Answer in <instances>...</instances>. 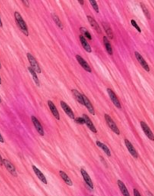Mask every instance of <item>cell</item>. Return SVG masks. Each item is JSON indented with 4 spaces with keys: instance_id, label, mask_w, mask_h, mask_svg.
<instances>
[{
    "instance_id": "obj_1",
    "label": "cell",
    "mask_w": 154,
    "mask_h": 196,
    "mask_svg": "<svg viewBox=\"0 0 154 196\" xmlns=\"http://www.w3.org/2000/svg\"><path fill=\"white\" fill-rule=\"evenodd\" d=\"M14 17L16 20V22L17 25L18 26L21 31L26 36H29V32L27 25L26 24L21 14L18 12L14 13Z\"/></svg>"
},
{
    "instance_id": "obj_2",
    "label": "cell",
    "mask_w": 154,
    "mask_h": 196,
    "mask_svg": "<svg viewBox=\"0 0 154 196\" xmlns=\"http://www.w3.org/2000/svg\"><path fill=\"white\" fill-rule=\"evenodd\" d=\"M104 118H105V120L106 121L107 125L112 130V131L113 132H114L116 134L120 135V131H119L118 127H117L115 123L114 122V121L111 118V117L108 114H105L104 115Z\"/></svg>"
},
{
    "instance_id": "obj_3",
    "label": "cell",
    "mask_w": 154,
    "mask_h": 196,
    "mask_svg": "<svg viewBox=\"0 0 154 196\" xmlns=\"http://www.w3.org/2000/svg\"><path fill=\"white\" fill-rule=\"evenodd\" d=\"M26 56L28 58V60L29 61V63L30 64L31 67L34 70V71L35 72L39 73V74H40L41 72V69L40 68L38 62H37L36 60L35 59V58L33 57V56L32 54H30L29 53H28L26 54Z\"/></svg>"
},
{
    "instance_id": "obj_4",
    "label": "cell",
    "mask_w": 154,
    "mask_h": 196,
    "mask_svg": "<svg viewBox=\"0 0 154 196\" xmlns=\"http://www.w3.org/2000/svg\"><path fill=\"white\" fill-rule=\"evenodd\" d=\"M141 128H142L144 134L148 138V139H150L151 141H154V134H153L152 131L151 130L150 128L148 127V126L146 123L144 122L143 121L141 122Z\"/></svg>"
},
{
    "instance_id": "obj_5",
    "label": "cell",
    "mask_w": 154,
    "mask_h": 196,
    "mask_svg": "<svg viewBox=\"0 0 154 196\" xmlns=\"http://www.w3.org/2000/svg\"><path fill=\"white\" fill-rule=\"evenodd\" d=\"M135 55L136 57V59H137V60L139 62V64L141 65V67L147 72L150 71V67L148 65V64L147 63V62L146 60L144 59V58H143V56H141V55L138 52H135Z\"/></svg>"
},
{
    "instance_id": "obj_6",
    "label": "cell",
    "mask_w": 154,
    "mask_h": 196,
    "mask_svg": "<svg viewBox=\"0 0 154 196\" xmlns=\"http://www.w3.org/2000/svg\"><path fill=\"white\" fill-rule=\"evenodd\" d=\"M3 165L5 166L7 170L14 177L17 176V174L16 171V168L13 164L7 159H3Z\"/></svg>"
},
{
    "instance_id": "obj_7",
    "label": "cell",
    "mask_w": 154,
    "mask_h": 196,
    "mask_svg": "<svg viewBox=\"0 0 154 196\" xmlns=\"http://www.w3.org/2000/svg\"><path fill=\"white\" fill-rule=\"evenodd\" d=\"M107 92L109 95V97L111 98V100H112V103L114 104L115 106L118 109H121V104L120 102L119 101L118 99L117 98L115 92L110 88L107 89Z\"/></svg>"
},
{
    "instance_id": "obj_8",
    "label": "cell",
    "mask_w": 154,
    "mask_h": 196,
    "mask_svg": "<svg viewBox=\"0 0 154 196\" xmlns=\"http://www.w3.org/2000/svg\"><path fill=\"white\" fill-rule=\"evenodd\" d=\"M31 119H32V121L33 123L36 130L39 133V134L41 135V136H44V129H43V127L41 126V123L39 122V120L35 116H31Z\"/></svg>"
},
{
    "instance_id": "obj_9",
    "label": "cell",
    "mask_w": 154,
    "mask_h": 196,
    "mask_svg": "<svg viewBox=\"0 0 154 196\" xmlns=\"http://www.w3.org/2000/svg\"><path fill=\"white\" fill-rule=\"evenodd\" d=\"M60 104H61V106L63 110L66 113V114L70 118H71L72 119H74L75 118L74 113H73V111L72 110V109L70 108V107L64 101H61Z\"/></svg>"
},
{
    "instance_id": "obj_10",
    "label": "cell",
    "mask_w": 154,
    "mask_h": 196,
    "mask_svg": "<svg viewBox=\"0 0 154 196\" xmlns=\"http://www.w3.org/2000/svg\"><path fill=\"white\" fill-rule=\"evenodd\" d=\"M80 172H81V174L85 183L87 184V185L90 187V189H93V182H92L89 174H88V173L86 172L84 169H81Z\"/></svg>"
},
{
    "instance_id": "obj_11",
    "label": "cell",
    "mask_w": 154,
    "mask_h": 196,
    "mask_svg": "<svg viewBox=\"0 0 154 196\" xmlns=\"http://www.w3.org/2000/svg\"><path fill=\"white\" fill-rule=\"evenodd\" d=\"M76 58L77 61L78 62V63L80 64V65L87 71L88 72H91L92 70L91 68L89 65V64L87 63V62L85 61L81 56H80V55H77L76 56Z\"/></svg>"
},
{
    "instance_id": "obj_12",
    "label": "cell",
    "mask_w": 154,
    "mask_h": 196,
    "mask_svg": "<svg viewBox=\"0 0 154 196\" xmlns=\"http://www.w3.org/2000/svg\"><path fill=\"white\" fill-rule=\"evenodd\" d=\"M125 142V145L126 146V147L127 148L128 150H129V153L131 154V155L135 158H137L138 157V154L137 151H136L135 148L133 146V145H132V143L129 141L128 139H125L124 141Z\"/></svg>"
},
{
    "instance_id": "obj_13",
    "label": "cell",
    "mask_w": 154,
    "mask_h": 196,
    "mask_svg": "<svg viewBox=\"0 0 154 196\" xmlns=\"http://www.w3.org/2000/svg\"><path fill=\"white\" fill-rule=\"evenodd\" d=\"M48 106H49V109L51 111L52 113V114L53 115V116H54V118L57 119V120H60V114L58 112V110L57 109H56L55 105L54 104V103L51 101V100H48Z\"/></svg>"
},
{
    "instance_id": "obj_14",
    "label": "cell",
    "mask_w": 154,
    "mask_h": 196,
    "mask_svg": "<svg viewBox=\"0 0 154 196\" xmlns=\"http://www.w3.org/2000/svg\"><path fill=\"white\" fill-rule=\"evenodd\" d=\"M83 117L84 119L85 123L86 124V125L87 126V127L89 128L90 130L91 131H92L93 133H96L97 132L96 129L95 128L94 124H93V123L91 121V120L90 119L89 116L87 115H86V114H83Z\"/></svg>"
},
{
    "instance_id": "obj_15",
    "label": "cell",
    "mask_w": 154,
    "mask_h": 196,
    "mask_svg": "<svg viewBox=\"0 0 154 196\" xmlns=\"http://www.w3.org/2000/svg\"><path fill=\"white\" fill-rule=\"evenodd\" d=\"M87 18L88 20L90 23V25H91V26L98 33H102V30L100 29V27L99 26V24H97V23L94 20V18L93 17H92L90 16H87Z\"/></svg>"
},
{
    "instance_id": "obj_16",
    "label": "cell",
    "mask_w": 154,
    "mask_h": 196,
    "mask_svg": "<svg viewBox=\"0 0 154 196\" xmlns=\"http://www.w3.org/2000/svg\"><path fill=\"white\" fill-rule=\"evenodd\" d=\"M32 168H33V171L35 172V173L36 174V175L39 178V180L41 182H42L44 184H47V183H47V180L45 175L42 174V173L41 172L36 166H35L34 165L32 166Z\"/></svg>"
},
{
    "instance_id": "obj_17",
    "label": "cell",
    "mask_w": 154,
    "mask_h": 196,
    "mask_svg": "<svg viewBox=\"0 0 154 196\" xmlns=\"http://www.w3.org/2000/svg\"><path fill=\"white\" fill-rule=\"evenodd\" d=\"M117 185L123 196H130L129 190L123 181L121 180H117Z\"/></svg>"
},
{
    "instance_id": "obj_18",
    "label": "cell",
    "mask_w": 154,
    "mask_h": 196,
    "mask_svg": "<svg viewBox=\"0 0 154 196\" xmlns=\"http://www.w3.org/2000/svg\"><path fill=\"white\" fill-rule=\"evenodd\" d=\"M83 99H84V105L87 108L88 110L91 114L95 115V110H94L92 104H91L90 100L88 99V98L84 95H83Z\"/></svg>"
},
{
    "instance_id": "obj_19",
    "label": "cell",
    "mask_w": 154,
    "mask_h": 196,
    "mask_svg": "<svg viewBox=\"0 0 154 196\" xmlns=\"http://www.w3.org/2000/svg\"><path fill=\"white\" fill-rule=\"evenodd\" d=\"M102 24L103 28H104V31H105L107 36H108V37L110 39H113V38H114V33H113L112 29L111 28L110 25L108 24V23H105V22H103L102 23Z\"/></svg>"
},
{
    "instance_id": "obj_20",
    "label": "cell",
    "mask_w": 154,
    "mask_h": 196,
    "mask_svg": "<svg viewBox=\"0 0 154 196\" xmlns=\"http://www.w3.org/2000/svg\"><path fill=\"white\" fill-rule=\"evenodd\" d=\"M79 38H80V41L81 44L82 46L83 47L84 49H85L87 52L90 53L92 52V49L90 47V44L87 41L85 38L84 37L83 35H80L79 36Z\"/></svg>"
},
{
    "instance_id": "obj_21",
    "label": "cell",
    "mask_w": 154,
    "mask_h": 196,
    "mask_svg": "<svg viewBox=\"0 0 154 196\" xmlns=\"http://www.w3.org/2000/svg\"><path fill=\"white\" fill-rule=\"evenodd\" d=\"M72 91V93H73V95L74 97L75 98L77 102L80 104H81L82 105H84V99H83V95L75 89H73Z\"/></svg>"
},
{
    "instance_id": "obj_22",
    "label": "cell",
    "mask_w": 154,
    "mask_h": 196,
    "mask_svg": "<svg viewBox=\"0 0 154 196\" xmlns=\"http://www.w3.org/2000/svg\"><path fill=\"white\" fill-rule=\"evenodd\" d=\"M103 41H104V45L105 47V48H106V50H107L108 53L110 55H112L113 54L112 48L111 45L108 39L107 38V37L104 36L103 37Z\"/></svg>"
},
{
    "instance_id": "obj_23",
    "label": "cell",
    "mask_w": 154,
    "mask_h": 196,
    "mask_svg": "<svg viewBox=\"0 0 154 196\" xmlns=\"http://www.w3.org/2000/svg\"><path fill=\"white\" fill-rule=\"evenodd\" d=\"M59 174L61 176V177L62 178V179L65 181V183H66V185H68V186H72L73 185V183L72 181V180L69 178V177L68 176V175L63 171L60 170L59 172Z\"/></svg>"
},
{
    "instance_id": "obj_24",
    "label": "cell",
    "mask_w": 154,
    "mask_h": 196,
    "mask_svg": "<svg viewBox=\"0 0 154 196\" xmlns=\"http://www.w3.org/2000/svg\"><path fill=\"white\" fill-rule=\"evenodd\" d=\"M96 145L97 146L100 148H101L104 152L108 156V157H110L111 156V151L109 150V149L108 148V147H107L105 144L103 143L102 142H100V141H96Z\"/></svg>"
},
{
    "instance_id": "obj_25",
    "label": "cell",
    "mask_w": 154,
    "mask_h": 196,
    "mask_svg": "<svg viewBox=\"0 0 154 196\" xmlns=\"http://www.w3.org/2000/svg\"><path fill=\"white\" fill-rule=\"evenodd\" d=\"M28 70L29 71V72L30 73V74L32 75V77H33V79L34 80V82H35L36 85H37V86H40V82H39V78L36 75V72L34 71V70L31 67H28Z\"/></svg>"
},
{
    "instance_id": "obj_26",
    "label": "cell",
    "mask_w": 154,
    "mask_h": 196,
    "mask_svg": "<svg viewBox=\"0 0 154 196\" xmlns=\"http://www.w3.org/2000/svg\"><path fill=\"white\" fill-rule=\"evenodd\" d=\"M52 18H53V21L55 22L56 24L61 29H63V25L62 24L61 21H60L59 17L55 13H53L52 14Z\"/></svg>"
},
{
    "instance_id": "obj_27",
    "label": "cell",
    "mask_w": 154,
    "mask_h": 196,
    "mask_svg": "<svg viewBox=\"0 0 154 196\" xmlns=\"http://www.w3.org/2000/svg\"><path fill=\"white\" fill-rule=\"evenodd\" d=\"M140 4H141V9H142V11L144 13V15L146 16V18H147L148 20H150L151 19V15H150V13L149 12L148 9L147 8L146 5L143 2H141Z\"/></svg>"
},
{
    "instance_id": "obj_28",
    "label": "cell",
    "mask_w": 154,
    "mask_h": 196,
    "mask_svg": "<svg viewBox=\"0 0 154 196\" xmlns=\"http://www.w3.org/2000/svg\"><path fill=\"white\" fill-rule=\"evenodd\" d=\"M80 31L83 34H84L85 37H87L88 39H89L90 40H92V36H91L90 32L86 29H85L84 28H80Z\"/></svg>"
},
{
    "instance_id": "obj_29",
    "label": "cell",
    "mask_w": 154,
    "mask_h": 196,
    "mask_svg": "<svg viewBox=\"0 0 154 196\" xmlns=\"http://www.w3.org/2000/svg\"><path fill=\"white\" fill-rule=\"evenodd\" d=\"M90 4H91L92 6L93 7L94 11L96 13H99V7L98 5L97 4V2L96 1V0H89Z\"/></svg>"
},
{
    "instance_id": "obj_30",
    "label": "cell",
    "mask_w": 154,
    "mask_h": 196,
    "mask_svg": "<svg viewBox=\"0 0 154 196\" xmlns=\"http://www.w3.org/2000/svg\"><path fill=\"white\" fill-rule=\"evenodd\" d=\"M131 24L139 33H141V29L140 27L137 24L136 22L134 20H131Z\"/></svg>"
},
{
    "instance_id": "obj_31",
    "label": "cell",
    "mask_w": 154,
    "mask_h": 196,
    "mask_svg": "<svg viewBox=\"0 0 154 196\" xmlns=\"http://www.w3.org/2000/svg\"><path fill=\"white\" fill-rule=\"evenodd\" d=\"M75 122L80 124H83L85 123V121L83 117H78L75 119Z\"/></svg>"
},
{
    "instance_id": "obj_32",
    "label": "cell",
    "mask_w": 154,
    "mask_h": 196,
    "mask_svg": "<svg viewBox=\"0 0 154 196\" xmlns=\"http://www.w3.org/2000/svg\"><path fill=\"white\" fill-rule=\"evenodd\" d=\"M24 5L26 7L29 8V2L28 0H21Z\"/></svg>"
},
{
    "instance_id": "obj_33",
    "label": "cell",
    "mask_w": 154,
    "mask_h": 196,
    "mask_svg": "<svg viewBox=\"0 0 154 196\" xmlns=\"http://www.w3.org/2000/svg\"><path fill=\"white\" fill-rule=\"evenodd\" d=\"M134 196H141L139 192L136 189H134Z\"/></svg>"
},
{
    "instance_id": "obj_34",
    "label": "cell",
    "mask_w": 154,
    "mask_h": 196,
    "mask_svg": "<svg viewBox=\"0 0 154 196\" xmlns=\"http://www.w3.org/2000/svg\"><path fill=\"white\" fill-rule=\"evenodd\" d=\"M0 142H1V143H4V138H3V137L2 136V135H1V134H0Z\"/></svg>"
},
{
    "instance_id": "obj_35",
    "label": "cell",
    "mask_w": 154,
    "mask_h": 196,
    "mask_svg": "<svg viewBox=\"0 0 154 196\" xmlns=\"http://www.w3.org/2000/svg\"><path fill=\"white\" fill-rule=\"evenodd\" d=\"M147 196H154L153 193L150 192H147Z\"/></svg>"
},
{
    "instance_id": "obj_36",
    "label": "cell",
    "mask_w": 154,
    "mask_h": 196,
    "mask_svg": "<svg viewBox=\"0 0 154 196\" xmlns=\"http://www.w3.org/2000/svg\"><path fill=\"white\" fill-rule=\"evenodd\" d=\"M2 165H3V159H2L1 155H0V165L2 166Z\"/></svg>"
},
{
    "instance_id": "obj_37",
    "label": "cell",
    "mask_w": 154,
    "mask_h": 196,
    "mask_svg": "<svg viewBox=\"0 0 154 196\" xmlns=\"http://www.w3.org/2000/svg\"><path fill=\"white\" fill-rule=\"evenodd\" d=\"M78 2L80 3V5H84V0H78Z\"/></svg>"
},
{
    "instance_id": "obj_38",
    "label": "cell",
    "mask_w": 154,
    "mask_h": 196,
    "mask_svg": "<svg viewBox=\"0 0 154 196\" xmlns=\"http://www.w3.org/2000/svg\"><path fill=\"white\" fill-rule=\"evenodd\" d=\"M0 27H2V23L1 20V18H0Z\"/></svg>"
},
{
    "instance_id": "obj_39",
    "label": "cell",
    "mask_w": 154,
    "mask_h": 196,
    "mask_svg": "<svg viewBox=\"0 0 154 196\" xmlns=\"http://www.w3.org/2000/svg\"><path fill=\"white\" fill-rule=\"evenodd\" d=\"M0 85H1V77H0Z\"/></svg>"
},
{
    "instance_id": "obj_40",
    "label": "cell",
    "mask_w": 154,
    "mask_h": 196,
    "mask_svg": "<svg viewBox=\"0 0 154 196\" xmlns=\"http://www.w3.org/2000/svg\"><path fill=\"white\" fill-rule=\"evenodd\" d=\"M1 68V62H0V69Z\"/></svg>"
},
{
    "instance_id": "obj_41",
    "label": "cell",
    "mask_w": 154,
    "mask_h": 196,
    "mask_svg": "<svg viewBox=\"0 0 154 196\" xmlns=\"http://www.w3.org/2000/svg\"><path fill=\"white\" fill-rule=\"evenodd\" d=\"M0 103H1V98H0Z\"/></svg>"
},
{
    "instance_id": "obj_42",
    "label": "cell",
    "mask_w": 154,
    "mask_h": 196,
    "mask_svg": "<svg viewBox=\"0 0 154 196\" xmlns=\"http://www.w3.org/2000/svg\"></svg>"
}]
</instances>
